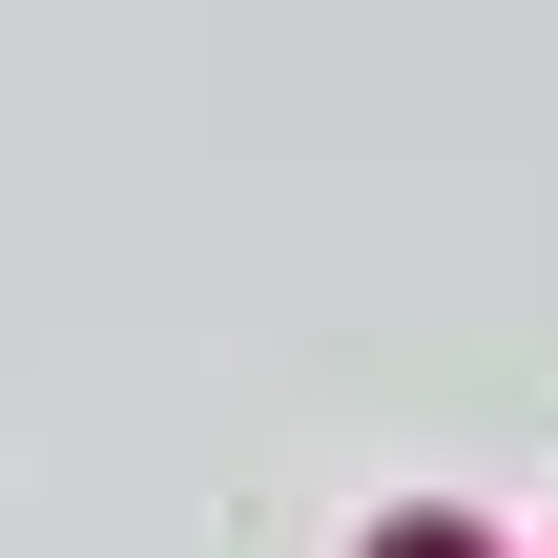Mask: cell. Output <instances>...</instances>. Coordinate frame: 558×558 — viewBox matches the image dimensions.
Segmentation results:
<instances>
[{
    "label": "cell",
    "mask_w": 558,
    "mask_h": 558,
    "mask_svg": "<svg viewBox=\"0 0 558 558\" xmlns=\"http://www.w3.org/2000/svg\"><path fill=\"white\" fill-rule=\"evenodd\" d=\"M373 558H497L476 518H373Z\"/></svg>",
    "instance_id": "cell-1"
}]
</instances>
